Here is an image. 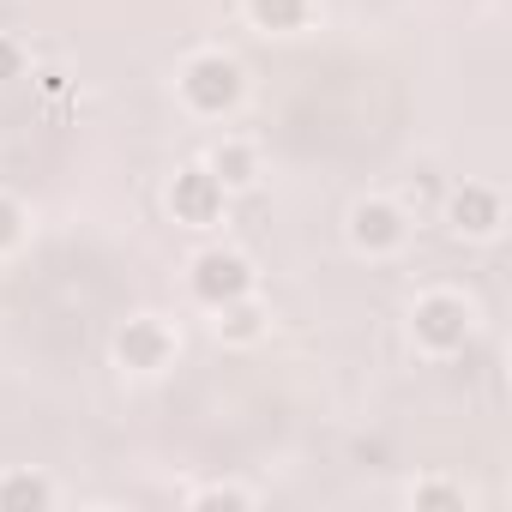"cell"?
<instances>
[{
	"label": "cell",
	"mask_w": 512,
	"mask_h": 512,
	"mask_svg": "<svg viewBox=\"0 0 512 512\" xmlns=\"http://www.w3.org/2000/svg\"><path fill=\"white\" fill-rule=\"evenodd\" d=\"M181 97H187L199 115H223V109H235V97H241V67L223 61V55H199V61L181 73Z\"/></svg>",
	"instance_id": "obj_1"
},
{
	"label": "cell",
	"mask_w": 512,
	"mask_h": 512,
	"mask_svg": "<svg viewBox=\"0 0 512 512\" xmlns=\"http://www.w3.org/2000/svg\"><path fill=\"white\" fill-rule=\"evenodd\" d=\"M247 290H253V272H247L241 253H199V260H193V296L199 302L223 308V302H235Z\"/></svg>",
	"instance_id": "obj_2"
},
{
	"label": "cell",
	"mask_w": 512,
	"mask_h": 512,
	"mask_svg": "<svg viewBox=\"0 0 512 512\" xmlns=\"http://www.w3.org/2000/svg\"><path fill=\"white\" fill-rule=\"evenodd\" d=\"M223 181L211 175V169H181L175 175V187H169V205H175V217L181 223H193V229H205V223H217L223 217Z\"/></svg>",
	"instance_id": "obj_3"
},
{
	"label": "cell",
	"mask_w": 512,
	"mask_h": 512,
	"mask_svg": "<svg viewBox=\"0 0 512 512\" xmlns=\"http://www.w3.org/2000/svg\"><path fill=\"white\" fill-rule=\"evenodd\" d=\"M470 338V308L458 296H428L416 302V344L428 350H458Z\"/></svg>",
	"instance_id": "obj_4"
},
{
	"label": "cell",
	"mask_w": 512,
	"mask_h": 512,
	"mask_svg": "<svg viewBox=\"0 0 512 512\" xmlns=\"http://www.w3.org/2000/svg\"><path fill=\"white\" fill-rule=\"evenodd\" d=\"M169 350H175V338L163 332V320H127V332L115 338V356H121V368H133V374L163 368Z\"/></svg>",
	"instance_id": "obj_5"
},
{
	"label": "cell",
	"mask_w": 512,
	"mask_h": 512,
	"mask_svg": "<svg viewBox=\"0 0 512 512\" xmlns=\"http://www.w3.org/2000/svg\"><path fill=\"white\" fill-rule=\"evenodd\" d=\"M350 235H356V247H368V253H386V247H398V241H404V217H398L392 205L368 199V205H356V217H350Z\"/></svg>",
	"instance_id": "obj_6"
},
{
	"label": "cell",
	"mask_w": 512,
	"mask_h": 512,
	"mask_svg": "<svg viewBox=\"0 0 512 512\" xmlns=\"http://www.w3.org/2000/svg\"><path fill=\"white\" fill-rule=\"evenodd\" d=\"M494 223H500V199H494L488 187H458V193H452V229L488 235Z\"/></svg>",
	"instance_id": "obj_7"
},
{
	"label": "cell",
	"mask_w": 512,
	"mask_h": 512,
	"mask_svg": "<svg viewBox=\"0 0 512 512\" xmlns=\"http://www.w3.org/2000/svg\"><path fill=\"white\" fill-rule=\"evenodd\" d=\"M247 13L260 31H296L308 19V0H247Z\"/></svg>",
	"instance_id": "obj_8"
},
{
	"label": "cell",
	"mask_w": 512,
	"mask_h": 512,
	"mask_svg": "<svg viewBox=\"0 0 512 512\" xmlns=\"http://www.w3.org/2000/svg\"><path fill=\"white\" fill-rule=\"evenodd\" d=\"M205 169H211L223 187H247V181H253V151H247V145H217V157H211Z\"/></svg>",
	"instance_id": "obj_9"
},
{
	"label": "cell",
	"mask_w": 512,
	"mask_h": 512,
	"mask_svg": "<svg viewBox=\"0 0 512 512\" xmlns=\"http://www.w3.org/2000/svg\"><path fill=\"white\" fill-rule=\"evenodd\" d=\"M55 494H49V482L43 476H7L0 482V506L7 512H19V506H49Z\"/></svg>",
	"instance_id": "obj_10"
},
{
	"label": "cell",
	"mask_w": 512,
	"mask_h": 512,
	"mask_svg": "<svg viewBox=\"0 0 512 512\" xmlns=\"http://www.w3.org/2000/svg\"><path fill=\"white\" fill-rule=\"evenodd\" d=\"M217 314H223V320H217V326H223V338H253V332H260V308H247V296L223 302Z\"/></svg>",
	"instance_id": "obj_11"
},
{
	"label": "cell",
	"mask_w": 512,
	"mask_h": 512,
	"mask_svg": "<svg viewBox=\"0 0 512 512\" xmlns=\"http://www.w3.org/2000/svg\"><path fill=\"white\" fill-rule=\"evenodd\" d=\"M19 223H25V217H19V205H13V199H0V253L19 241Z\"/></svg>",
	"instance_id": "obj_12"
},
{
	"label": "cell",
	"mask_w": 512,
	"mask_h": 512,
	"mask_svg": "<svg viewBox=\"0 0 512 512\" xmlns=\"http://www.w3.org/2000/svg\"><path fill=\"white\" fill-rule=\"evenodd\" d=\"M25 73V55H19V43H7V37H0V85H7V79H19Z\"/></svg>",
	"instance_id": "obj_13"
},
{
	"label": "cell",
	"mask_w": 512,
	"mask_h": 512,
	"mask_svg": "<svg viewBox=\"0 0 512 512\" xmlns=\"http://www.w3.org/2000/svg\"><path fill=\"white\" fill-rule=\"evenodd\" d=\"M464 494L458 488H440V482H428V488H416V506H458Z\"/></svg>",
	"instance_id": "obj_14"
},
{
	"label": "cell",
	"mask_w": 512,
	"mask_h": 512,
	"mask_svg": "<svg viewBox=\"0 0 512 512\" xmlns=\"http://www.w3.org/2000/svg\"><path fill=\"white\" fill-rule=\"evenodd\" d=\"M199 506H247V494H241V488H205Z\"/></svg>",
	"instance_id": "obj_15"
}]
</instances>
